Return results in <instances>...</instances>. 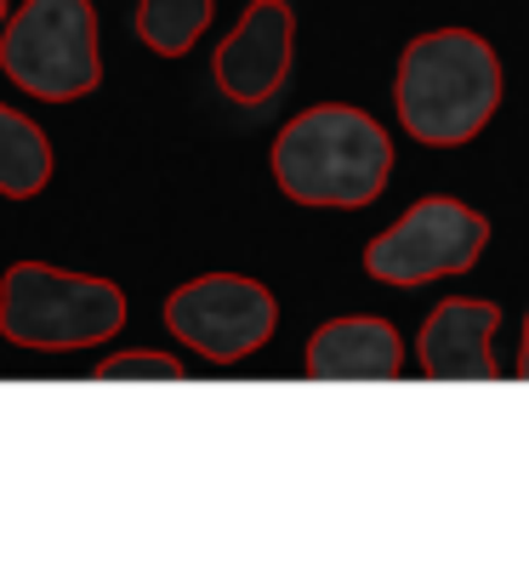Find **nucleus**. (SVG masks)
<instances>
[{"label": "nucleus", "mask_w": 529, "mask_h": 569, "mask_svg": "<svg viewBox=\"0 0 529 569\" xmlns=\"http://www.w3.org/2000/svg\"><path fill=\"white\" fill-rule=\"evenodd\" d=\"M399 120L427 149H456L472 142L501 109V58L485 34L472 29H432L416 34L399 58L393 80Z\"/></svg>", "instance_id": "obj_1"}, {"label": "nucleus", "mask_w": 529, "mask_h": 569, "mask_svg": "<svg viewBox=\"0 0 529 569\" xmlns=\"http://www.w3.org/2000/svg\"><path fill=\"white\" fill-rule=\"evenodd\" d=\"M393 177V142L353 103H313L273 137V182L297 206L359 211Z\"/></svg>", "instance_id": "obj_2"}, {"label": "nucleus", "mask_w": 529, "mask_h": 569, "mask_svg": "<svg viewBox=\"0 0 529 569\" xmlns=\"http://www.w3.org/2000/svg\"><path fill=\"white\" fill-rule=\"evenodd\" d=\"M126 330V291L98 273H69L52 262H12L0 273V337L12 348L69 353L114 342Z\"/></svg>", "instance_id": "obj_3"}, {"label": "nucleus", "mask_w": 529, "mask_h": 569, "mask_svg": "<svg viewBox=\"0 0 529 569\" xmlns=\"http://www.w3.org/2000/svg\"><path fill=\"white\" fill-rule=\"evenodd\" d=\"M0 74L40 103H69L98 91V12L91 0H23L0 29Z\"/></svg>", "instance_id": "obj_4"}, {"label": "nucleus", "mask_w": 529, "mask_h": 569, "mask_svg": "<svg viewBox=\"0 0 529 569\" xmlns=\"http://www.w3.org/2000/svg\"><path fill=\"white\" fill-rule=\"evenodd\" d=\"M490 246V222L472 206L450 200V194H427L416 200L393 228H381L365 246V273L381 284H427V279H450L478 268Z\"/></svg>", "instance_id": "obj_5"}, {"label": "nucleus", "mask_w": 529, "mask_h": 569, "mask_svg": "<svg viewBox=\"0 0 529 569\" xmlns=\"http://www.w3.org/2000/svg\"><path fill=\"white\" fill-rule=\"evenodd\" d=\"M279 325V302L262 279L246 273H200L166 297V330L211 365L251 359Z\"/></svg>", "instance_id": "obj_6"}, {"label": "nucleus", "mask_w": 529, "mask_h": 569, "mask_svg": "<svg viewBox=\"0 0 529 569\" xmlns=\"http://www.w3.org/2000/svg\"><path fill=\"white\" fill-rule=\"evenodd\" d=\"M291 46H297V12L291 0H251L239 23L228 29V40L217 46L211 74L222 86V98L262 109L273 91L291 74Z\"/></svg>", "instance_id": "obj_7"}, {"label": "nucleus", "mask_w": 529, "mask_h": 569, "mask_svg": "<svg viewBox=\"0 0 529 569\" xmlns=\"http://www.w3.org/2000/svg\"><path fill=\"white\" fill-rule=\"evenodd\" d=\"M496 325L501 308L485 297H450L427 313L421 325V370L432 382H496L501 365H496Z\"/></svg>", "instance_id": "obj_8"}, {"label": "nucleus", "mask_w": 529, "mask_h": 569, "mask_svg": "<svg viewBox=\"0 0 529 569\" xmlns=\"http://www.w3.org/2000/svg\"><path fill=\"white\" fill-rule=\"evenodd\" d=\"M399 370H405V342L376 313H342L308 337L313 382H393Z\"/></svg>", "instance_id": "obj_9"}, {"label": "nucleus", "mask_w": 529, "mask_h": 569, "mask_svg": "<svg viewBox=\"0 0 529 569\" xmlns=\"http://www.w3.org/2000/svg\"><path fill=\"white\" fill-rule=\"evenodd\" d=\"M46 182H52V142L29 114L0 103V194L34 200Z\"/></svg>", "instance_id": "obj_10"}, {"label": "nucleus", "mask_w": 529, "mask_h": 569, "mask_svg": "<svg viewBox=\"0 0 529 569\" xmlns=\"http://www.w3.org/2000/svg\"><path fill=\"white\" fill-rule=\"evenodd\" d=\"M211 23V0H137V34L149 52L182 58Z\"/></svg>", "instance_id": "obj_11"}, {"label": "nucleus", "mask_w": 529, "mask_h": 569, "mask_svg": "<svg viewBox=\"0 0 529 569\" xmlns=\"http://www.w3.org/2000/svg\"><path fill=\"white\" fill-rule=\"evenodd\" d=\"M98 376L103 382H126V376H166V382H182V359H171V353H120V359H103Z\"/></svg>", "instance_id": "obj_12"}, {"label": "nucleus", "mask_w": 529, "mask_h": 569, "mask_svg": "<svg viewBox=\"0 0 529 569\" xmlns=\"http://www.w3.org/2000/svg\"><path fill=\"white\" fill-rule=\"evenodd\" d=\"M518 376L529 382V313H523V348H518Z\"/></svg>", "instance_id": "obj_13"}, {"label": "nucleus", "mask_w": 529, "mask_h": 569, "mask_svg": "<svg viewBox=\"0 0 529 569\" xmlns=\"http://www.w3.org/2000/svg\"><path fill=\"white\" fill-rule=\"evenodd\" d=\"M7 7H12V0H0V23H7Z\"/></svg>", "instance_id": "obj_14"}]
</instances>
